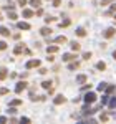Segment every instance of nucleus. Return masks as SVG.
Here are the masks:
<instances>
[{
	"label": "nucleus",
	"instance_id": "f257e3e1",
	"mask_svg": "<svg viewBox=\"0 0 116 124\" xmlns=\"http://www.w3.org/2000/svg\"><path fill=\"white\" fill-rule=\"evenodd\" d=\"M95 99H96V94H95V93H88V94L85 96L86 104H90V103H95Z\"/></svg>",
	"mask_w": 116,
	"mask_h": 124
},
{
	"label": "nucleus",
	"instance_id": "f03ea898",
	"mask_svg": "<svg viewBox=\"0 0 116 124\" xmlns=\"http://www.w3.org/2000/svg\"><path fill=\"white\" fill-rule=\"evenodd\" d=\"M25 88H27V83H25V81H20L18 85H17V88H15V91H17V93H22Z\"/></svg>",
	"mask_w": 116,
	"mask_h": 124
},
{
	"label": "nucleus",
	"instance_id": "7ed1b4c3",
	"mask_svg": "<svg viewBox=\"0 0 116 124\" xmlns=\"http://www.w3.org/2000/svg\"><path fill=\"white\" fill-rule=\"evenodd\" d=\"M37 66H40L38 60H30L28 63H27V68H37Z\"/></svg>",
	"mask_w": 116,
	"mask_h": 124
},
{
	"label": "nucleus",
	"instance_id": "20e7f679",
	"mask_svg": "<svg viewBox=\"0 0 116 124\" xmlns=\"http://www.w3.org/2000/svg\"><path fill=\"white\" fill-rule=\"evenodd\" d=\"M75 55H71V53H65L63 55V61H71V60H75Z\"/></svg>",
	"mask_w": 116,
	"mask_h": 124
},
{
	"label": "nucleus",
	"instance_id": "39448f33",
	"mask_svg": "<svg viewBox=\"0 0 116 124\" xmlns=\"http://www.w3.org/2000/svg\"><path fill=\"white\" fill-rule=\"evenodd\" d=\"M113 35H115V28H108L106 31H105V37H106V38H111Z\"/></svg>",
	"mask_w": 116,
	"mask_h": 124
},
{
	"label": "nucleus",
	"instance_id": "423d86ee",
	"mask_svg": "<svg viewBox=\"0 0 116 124\" xmlns=\"http://www.w3.org/2000/svg\"><path fill=\"white\" fill-rule=\"evenodd\" d=\"M85 81H86V76H85V75H80V76H76V83H78V85H83Z\"/></svg>",
	"mask_w": 116,
	"mask_h": 124
},
{
	"label": "nucleus",
	"instance_id": "0eeeda50",
	"mask_svg": "<svg viewBox=\"0 0 116 124\" xmlns=\"http://www.w3.org/2000/svg\"><path fill=\"white\" fill-rule=\"evenodd\" d=\"M18 28L20 30H30V25H28V23H25V22H20V23H18Z\"/></svg>",
	"mask_w": 116,
	"mask_h": 124
},
{
	"label": "nucleus",
	"instance_id": "6e6552de",
	"mask_svg": "<svg viewBox=\"0 0 116 124\" xmlns=\"http://www.w3.org/2000/svg\"><path fill=\"white\" fill-rule=\"evenodd\" d=\"M81 113H83V114H93V113H95V111H93V109H91V108H88V106H85V108H83V109H81Z\"/></svg>",
	"mask_w": 116,
	"mask_h": 124
},
{
	"label": "nucleus",
	"instance_id": "1a4fd4ad",
	"mask_svg": "<svg viewBox=\"0 0 116 124\" xmlns=\"http://www.w3.org/2000/svg\"><path fill=\"white\" fill-rule=\"evenodd\" d=\"M30 5H32V7H35V8H40L41 2H40V0H30Z\"/></svg>",
	"mask_w": 116,
	"mask_h": 124
},
{
	"label": "nucleus",
	"instance_id": "9d476101",
	"mask_svg": "<svg viewBox=\"0 0 116 124\" xmlns=\"http://www.w3.org/2000/svg\"><path fill=\"white\" fill-rule=\"evenodd\" d=\"M61 103H65V96H57V98H55V104H61Z\"/></svg>",
	"mask_w": 116,
	"mask_h": 124
},
{
	"label": "nucleus",
	"instance_id": "9b49d317",
	"mask_svg": "<svg viewBox=\"0 0 116 124\" xmlns=\"http://www.w3.org/2000/svg\"><path fill=\"white\" fill-rule=\"evenodd\" d=\"M0 35H2V37H8L10 35V31L7 28H5V27H0Z\"/></svg>",
	"mask_w": 116,
	"mask_h": 124
},
{
	"label": "nucleus",
	"instance_id": "f8f14e48",
	"mask_svg": "<svg viewBox=\"0 0 116 124\" xmlns=\"http://www.w3.org/2000/svg\"><path fill=\"white\" fill-rule=\"evenodd\" d=\"M40 33H41L43 37H48L50 33H51V30H50V28H47V27H45V28H41V30H40Z\"/></svg>",
	"mask_w": 116,
	"mask_h": 124
},
{
	"label": "nucleus",
	"instance_id": "ddd939ff",
	"mask_svg": "<svg viewBox=\"0 0 116 124\" xmlns=\"http://www.w3.org/2000/svg\"><path fill=\"white\" fill-rule=\"evenodd\" d=\"M47 51H48V55H50V53H57V51H58V46L51 45V46H48V48H47Z\"/></svg>",
	"mask_w": 116,
	"mask_h": 124
},
{
	"label": "nucleus",
	"instance_id": "4468645a",
	"mask_svg": "<svg viewBox=\"0 0 116 124\" xmlns=\"http://www.w3.org/2000/svg\"><path fill=\"white\" fill-rule=\"evenodd\" d=\"M5 78H7V70L0 68V79H5Z\"/></svg>",
	"mask_w": 116,
	"mask_h": 124
},
{
	"label": "nucleus",
	"instance_id": "2eb2a0df",
	"mask_svg": "<svg viewBox=\"0 0 116 124\" xmlns=\"http://www.w3.org/2000/svg\"><path fill=\"white\" fill-rule=\"evenodd\" d=\"M70 45H71V50H75V51H78V50H80V43H76V41H71Z\"/></svg>",
	"mask_w": 116,
	"mask_h": 124
},
{
	"label": "nucleus",
	"instance_id": "dca6fc26",
	"mask_svg": "<svg viewBox=\"0 0 116 124\" xmlns=\"http://www.w3.org/2000/svg\"><path fill=\"white\" fill-rule=\"evenodd\" d=\"M55 41H57V43H66V37H57Z\"/></svg>",
	"mask_w": 116,
	"mask_h": 124
},
{
	"label": "nucleus",
	"instance_id": "f3484780",
	"mask_svg": "<svg viewBox=\"0 0 116 124\" xmlns=\"http://www.w3.org/2000/svg\"><path fill=\"white\" fill-rule=\"evenodd\" d=\"M76 35H78V37H85V35H86L85 28H78V30H76Z\"/></svg>",
	"mask_w": 116,
	"mask_h": 124
},
{
	"label": "nucleus",
	"instance_id": "a211bd4d",
	"mask_svg": "<svg viewBox=\"0 0 116 124\" xmlns=\"http://www.w3.org/2000/svg\"><path fill=\"white\" fill-rule=\"evenodd\" d=\"M8 18L10 20H15V18H17V13H15L13 10H8Z\"/></svg>",
	"mask_w": 116,
	"mask_h": 124
},
{
	"label": "nucleus",
	"instance_id": "6ab92c4d",
	"mask_svg": "<svg viewBox=\"0 0 116 124\" xmlns=\"http://www.w3.org/2000/svg\"><path fill=\"white\" fill-rule=\"evenodd\" d=\"M32 15H33V12H32V10H28V8L23 10V17H32Z\"/></svg>",
	"mask_w": 116,
	"mask_h": 124
},
{
	"label": "nucleus",
	"instance_id": "aec40b11",
	"mask_svg": "<svg viewBox=\"0 0 116 124\" xmlns=\"http://www.w3.org/2000/svg\"><path fill=\"white\" fill-rule=\"evenodd\" d=\"M96 68H98V70H101V71H103V70L106 68V65H105L103 61H99V63H98V65H96Z\"/></svg>",
	"mask_w": 116,
	"mask_h": 124
},
{
	"label": "nucleus",
	"instance_id": "412c9836",
	"mask_svg": "<svg viewBox=\"0 0 116 124\" xmlns=\"http://www.w3.org/2000/svg\"><path fill=\"white\" fill-rule=\"evenodd\" d=\"M50 85H51V81H43V83H41V86H43L45 89H50Z\"/></svg>",
	"mask_w": 116,
	"mask_h": 124
},
{
	"label": "nucleus",
	"instance_id": "4be33fe9",
	"mask_svg": "<svg viewBox=\"0 0 116 124\" xmlns=\"http://www.w3.org/2000/svg\"><path fill=\"white\" fill-rule=\"evenodd\" d=\"M109 108H111V109H115V108H116V98H113V99L109 101Z\"/></svg>",
	"mask_w": 116,
	"mask_h": 124
},
{
	"label": "nucleus",
	"instance_id": "5701e85b",
	"mask_svg": "<svg viewBox=\"0 0 116 124\" xmlns=\"http://www.w3.org/2000/svg\"><path fill=\"white\" fill-rule=\"evenodd\" d=\"M68 25H70V20H63V22H61V23H60V27H61V28H63V27H68Z\"/></svg>",
	"mask_w": 116,
	"mask_h": 124
},
{
	"label": "nucleus",
	"instance_id": "b1692460",
	"mask_svg": "<svg viewBox=\"0 0 116 124\" xmlns=\"http://www.w3.org/2000/svg\"><path fill=\"white\" fill-rule=\"evenodd\" d=\"M10 104H12V106H18V104H22V101H20V99H13Z\"/></svg>",
	"mask_w": 116,
	"mask_h": 124
},
{
	"label": "nucleus",
	"instance_id": "393cba45",
	"mask_svg": "<svg viewBox=\"0 0 116 124\" xmlns=\"http://www.w3.org/2000/svg\"><path fill=\"white\" fill-rule=\"evenodd\" d=\"M78 66H80V65H78V63H71V65H70V66H68V70H76Z\"/></svg>",
	"mask_w": 116,
	"mask_h": 124
},
{
	"label": "nucleus",
	"instance_id": "a878e982",
	"mask_svg": "<svg viewBox=\"0 0 116 124\" xmlns=\"http://www.w3.org/2000/svg\"><path fill=\"white\" fill-rule=\"evenodd\" d=\"M98 89H99V91H105V89H106V83H101V85L98 86Z\"/></svg>",
	"mask_w": 116,
	"mask_h": 124
},
{
	"label": "nucleus",
	"instance_id": "bb28decb",
	"mask_svg": "<svg viewBox=\"0 0 116 124\" xmlns=\"http://www.w3.org/2000/svg\"><path fill=\"white\" fill-rule=\"evenodd\" d=\"M106 91L108 93H115V86H106Z\"/></svg>",
	"mask_w": 116,
	"mask_h": 124
},
{
	"label": "nucleus",
	"instance_id": "cd10ccee",
	"mask_svg": "<svg viewBox=\"0 0 116 124\" xmlns=\"http://www.w3.org/2000/svg\"><path fill=\"white\" fill-rule=\"evenodd\" d=\"M101 104H103V106L108 104V96H103V99H101Z\"/></svg>",
	"mask_w": 116,
	"mask_h": 124
},
{
	"label": "nucleus",
	"instance_id": "c85d7f7f",
	"mask_svg": "<svg viewBox=\"0 0 116 124\" xmlns=\"http://www.w3.org/2000/svg\"><path fill=\"white\" fill-rule=\"evenodd\" d=\"M7 93H8L7 88H0V94H7Z\"/></svg>",
	"mask_w": 116,
	"mask_h": 124
},
{
	"label": "nucleus",
	"instance_id": "c756f323",
	"mask_svg": "<svg viewBox=\"0 0 116 124\" xmlns=\"http://www.w3.org/2000/svg\"><path fill=\"white\" fill-rule=\"evenodd\" d=\"M22 51H23V46H17V48H15V53H17V55L22 53Z\"/></svg>",
	"mask_w": 116,
	"mask_h": 124
},
{
	"label": "nucleus",
	"instance_id": "7c9ffc66",
	"mask_svg": "<svg viewBox=\"0 0 116 124\" xmlns=\"http://www.w3.org/2000/svg\"><path fill=\"white\" fill-rule=\"evenodd\" d=\"M7 48V43L5 41H0V50H5Z\"/></svg>",
	"mask_w": 116,
	"mask_h": 124
},
{
	"label": "nucleus",
	"instance_id": "2f4dec72",
	"mask_svg": "<svg viewBox=\"0 0 116 124\" xmlns=\"http://www.w3.org/2000/svg\"><path fill=\"white\" fill-rule=\"evenodd\" d=\"M83 58H85V60H90V58H91V53H83Z\"/></svg>",
	"mask_w": 116,
	"mask_h": 124
},
{
	"label": "nucleus",
	"instance_id": "473e14b6",
	"mask_svg": "<svg viewBox=\"0 0 116 124\" xmlns=\"http://www.w3.org/2000/svg\"><path fill=\"white\" fill-rule=\"evenodd\" d=\"M99 119H101V121H108V116L106 114H101V117H99Z\"/></svg>",
	"mask_w": 116,
	"mask_h": 124
},
{
	"label": "nucleus",
	"instance_id": "72a5a7b5",
	"mask_svg": "<svg viewBox=\"0 0 116 124\" xmlns=\"http://www.w3.org/2000/svg\"><path fill=\"white\" fill-rule=\"evenodd\" d=\"M60 5V0H53V7H58Z\"/></svg>",
	"mask_w": 116,
	"mask_h": 124
},
{
	"label": "nucleus",
	"instance_id": "f704fd0d",
	"mask_svg": "<svg viewBox=\"0 0 116 124\" xmlns=\"http://www.w3.org/2000/svg\"><path fill=\"white\" fill-rule=\"evenodd\" d=\"M18 3H20V5H22V7H23V5L27 3V0H18Z\"/></svg>",
	"mask_w": 116,
	"mask_h": 124
},
{
	"label": "nucleus",
	"instance_id": "c9c22d12",
	"mask_svg": "<svg viewBox=\"0 0 116 124\" xmlns=\"http://www.w3.org/2000/svg\"><path fill=\"white\" fill-rule=\"evenodd\" d=\"M113 56H115V60H116V51H115V53H113Z\"/></svg>",
	"mask_w": 116,
	"mask_h": 124
},
{
	"label": "nucleus",
	"instance_id": "e433bc0d",
	"mask_svg": "<svg viewBox=\"0 0 116 124\" xmlns=\"http://www.w3.org/2000/svg\"><path fill=\"white\" fill-rule=\"evenodd\" d=\"M115 20H116V17H115Z\"/></svg>",
	"mask_w": 116,
	"mask_h": 124
}]
</instances>
